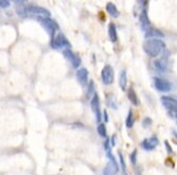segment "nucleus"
I'll use <instances>...</instances> for the list:
<instances>
[{
  "instance_id": "obj_11",
  "label": "nucleus",
  "mask_w": 177,
  "mask_h": 175,
  "mask_svg": "<svg viewBox=\"0 0 177 175\" xmlns=\"http://www.w3.org/2000/svg\"><path fill=\"white\" fill-rule=\"evenodd\" d=\"M139 22H140V27L144 30V33L151 28V24H150V20H149L148 13H147V9H142V11L139 15Z\"/></svg>"
},
{
  "instance_id": "obj_9",
  "label": "nucleus",
  "mask_w": 177,
  "mask_h": 175,
  "mask_svg": "<svg viewBox=\"0 0 177 175\" xmlns=\"http://www.w3.org/2000/svg\"><path fill=\"white\" fill-rule=\"evenodd\" d=\"M90 106H91V109L94 111L95 114L96 118H97V122L100 123L101 122V109H100V101H99V96L98 94H94V96L91 97V101H90Z\"/></svg>"
},
{
  "instance_id": "obj_7",
  "label": "nucleus",
  "mask_w": 177,
  "mask_h": 175,
  "mask_svg": "<svg viewBox=\"0 0 177 175\" xmlns=\"http://www.w3.org/2000/svg\"><path fill=\"white\" fill-rule=\"evenodd\" d=\"M63 55H64V57H65L67 61L71 62V64H72V66H73L74 68H77V67L81 66L82 61H81L79 56L77 54H75L70 48H66V49L63 50Z\"/></svg>"
},
{
  "instance_id": "obj_12",
  "label": "nucleus",
  "mask_w": 177,
  "mask_h": 175,
  "mask_svg": "<svg viewBox=\"0 0 177 175\" xmlns=\"http://www.w3.org/2000/svg\"><path fill=\"white\" fill-rule=\"evenodd\" d=\"M158 144H159L158 137L157 136H152V137H150V139H144V141L141 142V147L144 148V150L151 151L158 146Z\"/></svg>"
},
{
  "instance_id": "obj_1",
  "label": "nucleus",
  "mask_w": 177,
  "mask_h": 175,
  "mask_svg": "<svg viewBox=\"0 0 177 175\" xmlns=\"http://www.w3.org/2000/svg\"><path fill=\"white\" fill-rule=\"evenodd\" d=\"M166 48L165 42L161 39H148L144 42L142 49L144 53L150 57H157L161 54V52Z\"/></svg>"
},
{
  "instance_id": "obj_6",
  "label": "nucleus",
  "mask_w": 177,
  "mask_h": 175,
  "mask_svg": "<svg viewBox=\"0 0 177 175\" xmlns=\"http://www.w3.org/2000/svg\"><path fill=\"white\" fill-rule=\"evenodd\" d=\"M26 13L27 14H33L41 17H50V12L47 9L38 5H26Z\"/></svg>"
},
{
  "instance_id": "obj_29",
  "label": "nucleus",
  "mask_w": 177,
  "mask_h": 175,
  "mask_svg": "<svg viewBox=\"0 0 177 175\" xmlns=\"http://www.w3.org/2000/svg\"><path fill=\"white\" fill-rule=\"evenodd\" d=\"M103 119H104V121H106V122H108V121H109V117H108L107 110H104V111H103Z\"/></svg>"
},
{
  "instance_id": "obj_14",
  "label": "nucleus",
  "mask_w": 177,
  "mask_h": 175,
  "mask_svg": "<svg viewBox=\"0 0 177 175\" xmlns=\"http://www.w3.org/2000/svg\"><path fill=\"white\" fill-rule=\"evenodd\" d=\"M144 37L147 39H162L164 38V34L162 33L161 30L159 29H155V28H151L148 29L146 33H144Z\"/></svg>"
},
{
  "instance_id": "obj_10",
  "label": "nucleus",
  "mask_w": 177,
  "mask_h": 175,
  "mask_svg": "<svg viewBox=\"0 0 177 175\" xmlns=\"http://www.w3.org/2000/svg\"><path fill=\"white\" fill-rule=\"evenodd\" d=\"M161 102L163 104L166 109L171 110V111H177V100L171 96H162L161 97Z\"/></svg>"
},
{
  "instance_id": "obj_26",
  "label": "nucleus",
  "mask_w": 177,
  "mask_h": 175,
  "mask_svg": "<svg viewBox=\"0 0 177 175\" xmlns=\"http://www.w3.org/2000/svg\"><path fill=\"white\" fill-rule=\"evenodd\" d=\"M151 124H152V120H151V118L147 117V118L144 119V121H142V126H144V128H148V126H150Z\"/></svg>"
},
{
  "instance_id": "obj_13",
  "label": "nucleus",
  "mask_w": 177,
  "mask_h": 175,
  "mask_svg": "<svg viewBox=\"0 0 177 175\" xmlns=\"http://www.w3.org/2000/svg\"><path fill=\"white\" fill-rule=\"evenodd\" d=\"M88 77H89V73L86 68H79L77 71H76V79L77 81L82 84V86H86L88 83Z\"/></svg>"
},
{
  "instance_id": "obj_28",
  "label": "nucleus",
  "mask_w": 177,
  "mask_h": 175,
  "mask_svg": "<svg viewBox=\"0 0 177 175\" xmlns=\"http://www.w3.org/2000/svg\"><path fill=\"white\" fill-rule=\"evenodd\" d=\"M104 148H106V150L107 151L110 150V139H106V142H104Z\"/></svg>"
},
{
  "instance_id": "obj_21",
  "label": "nucleus",
  "mask_w": 177,
  "mask_h": 175,
  "mask_svg": "<svg viewBox=\"0 0 177 175\" xmlns=\"http://www.w3.org/2000/svg\"><path fill=\"white\" fill-rule=\"evenodd\" d=\"M119 164H121V169L123 172V175H127V169H126V163H125V159H124L122 152H119Z\"/></svg>"
},
{
  "instance_id": "obj_3",
  "label": "nucleus",
  "mask_w": 177,
  "mask_h": 175,
  "mask_svg": "<svg viewBox=\"0 0 177 175\" xmlns=\"http://www.w3.org/2000/svg\"><path fill=\"white\" fill-rule=\"evenodd\" d=\"M107 156L109 158V162L106 165V167L103 169V175H115L119 172V164L116 159L114 158V156L112 155L111 150H109L107 152Z\"/></svg>"
},
{
  "instance_id": "obj_17",
  "label": "nucleus",
  "mask_w": 177,
  "mask_h": 175,
  "mask_svg": "<svg viewBox=\"0 0 177 175\" xmlns=\"http://www.w3.org/2000/svg\"><path fill=\"white\" fill-rule=\"evenodd\" d=\"M107 12L111 15L112 17H119V10L116 8V5L114 3H112V2H108L107 3Z\"/></svg>"
},
{
  "instance_id": "obj_22",
  "label": "nucleus",
  "mask_w": 177,
  "mask_h": 175,
  "mask_svg": "<svg viewBox=\"0 0 177 175\" xmlns=\"http://www.w3.org/2000/svg\"><path fill=\"white\" fill-rule=\"evenodd\" d=\"M97 131H98V134L102 137H107V128L104 126V123H99L98 128H97Z\"/></svg>"
},
{
  "instance_id": "obj_20",
  "label": "nucleus",
  "mask_w": 177,
  "mask_h": 175,
  "mask_svg": "<svg viewBox=\"0 0 177 175\" xmlns=\"http://www.w3.org/2000/svg\"><path fill=\"white\" fill-rule=\"evenodd\" d=\"M134 122H135L134 114H133L132 110H129V111H128L127 117H126V121H125V124H126V126H127L128 129H130V128H133V126H134Z\"/></svg>"
},
{
  "instance_id": "obj_18",
  "label": "nucleus",
  "mask_w": 177,
  "mask_h": 175,
  "mask_svg": "<svg viewBox=\"0 0 177 175\" xmlns=\"http://www.w3.org/2000/svg\"><path fill=\"white\" fill-rule=\"evenodd\" d=\"M119 86L121 89L125 91L126 90V86H127V75H126V70L122 69L121 73H119Z\"/></svg>"
},
{
  "instance_id": "obj_8",
  "label": "nucleus",
  "mask_w": 177,
  "mask_h": 175,
  "mask_svg": "<svg viewBox=\"0 0 177 175\" xmlns=\"http://www.w3.org/2000/svg\"><path fill=\"white\" fill-rule=\"evenodd\" d=\"M101 79L104 84H111L113 80H114V70L110 65H107L103 67V69L101 70Z\"/></svg>"
},
{
  "instance_id": "obj_27",
  "label": "nucleus",
  "mask_w": 177,
  "mask_h": 175,
  "mask_svg": "<svg viewBox=\"0 0 177 175\" xmlns=\"http://www.w3.org/2000/svg\"><path fill=\"white\" fill-rule=\"evenodd\" d=\"M164 144H165V147H166L167 152H169V154H172V152H173V149H172V147H171V145H169V141H165Z\"/></svg>"
},
{
  "instance_id": "obj_30",
  "label": "nucleus",
  "mask_w": 177,
  "mask_h": 175,
  "mask_svg": "<svg viewBox=\"0 0 177 175\" xmlns=\"http://www.w3.org/2000/svg\"><path fill=\"white\" fill-rule=\"evenodd\" d=\"M111 145L112 146H115V135H113L111 139Z\"/></svg>"
},
{
  "instance_id": "obj_5",
  "label": "nucleus",
  "mask_w": 177,
  "mask_h": 175,
  "mask_svg": "<svg viewBox=\"0 0 177 175\" xmlns=\"http://www.w3.org/2000/svg\"><path fill=\"white\" fill-rule=\"evenodd\" d=\"M153 84H154V88H155L159 92H169V91L172 90V88H173L171 82L163 79V78H159V77L153 78Z\"/></svg>"
},
{
  "instance_id": "obj_4",
  "label": "nucleus",
  "mask_w": 177,
  "mask_h": 175,
  "mask_svg": "<svg viewBox=\"0 0 177 175\" xmlns=\"http://www.w3.org/2000/svg\"><path fill=\"white\" fill-rule=\"evenodd\" d=\"M50 45H51V48L54 50L61 49V48H65L66 49V48H70L71 47L69 40L66 39V37L62 33H58V35L54 36L53 39H51Z\"/></svg>"
},
{
  "instance_id": "obj_31",
  "label": "nucleus",
  "mask_w": 177,
  "mask_h": 175,
  "mask_svg": "<svg viewBox=\"0 0 177 175\" xmlns=\"http://www.w3.org/2000/svg\"><path fill=\"white\" fill-rule=\"evenodd\" d=\"M174 115H175V117L177 118V111H175V113H174Z\"/></svg>"
},
{
  "instance_id": "obj_2",
  "label": "nucleus",
  "mask_w": 177,
  "mask_h": 175,
  "mask_svg": "<svg viewBox=\"0 0 177 175\" xmlns=\"http://www.w3.org/2000/svg\"><path fill=\"white\" fill-rule=\"evenodd\" d=\"M37 20L40 22V24L45 27V29L49 33L51 39L54 38V35H56V32L59 29V25L54 22L53 20H51L50 17H41L37 16Z\"/></svg>"
},
{
  "instance_id": "obj_24",
  "label": "nucleus",
  "mask_w": 177,
  "mask_h": 175,
  "mask_svg": "<svg viewBox=\"0 0 177 175\" xmlns=\"http://www.w3.org/2000/svg\"><path fill=\"white\" fill-rule=\"evenodd\" d=\"M129 159H130V162H132L133 165H135V164H136V162H137V150H136V149H135V150L130 154V156H129Z\"/></svg>"
},
{
  "instance_id": "obj_23",
  "label": "nucleus",
  "mask_w": 177,
  "mask_h": 175,
  "mask_svg": "<svg viewBox=\"0 0 177 175\" xmlns=\"http://www.w3.org/2000/svg\"><path fill=\"white\" fill-rule=\"evenodd\" d=\"M94 89H95V84H94V81H90L89 84H88V90H87V96L88 97H91V94H94Z\"/></svg>"
},
{
  "instance_id": "obj_25",
  "label": "nucleus",
  "mask_w": 177,
  "mask_h": 175,
  "mask_svg": "<svg viewBox=\"0 0 177 175\" xmlns=\"http://www.w3.org/2000/svg\"><path fill=\"white\" fill-rule=\"evenodd\" d=\"M10 4H11V2L8 1V0H0V8L7 9L10 7Z\"/></svg>"
},
{
  "instance_id": "obj_15",
  "label": "nucleus",
  "mask_w": 177,
  "mask_h": 175,
  "mask_svg": "<svg viewBox=\"0 0 177 175\" xmlns=\"http://www.w3.org/2000/svg\"><path fill=\"white\" fill-rule=\"evenodd\" d=\"M127 97H128V100L132 102L133 105H135V106L139 105L138 96H137L136 92H135V90L133 89V88H129V89L127 90Z\"/></svg>"
},
{
  "instance_id": "obj_16",
  "label": "nucleus",
  "mask_w": 177,
  "mask_h": 175,
  "mask_svg": "<svg viewBox=\"0 0 177 175\" xmlns=\"http://www.w3.org/2000/svg\"><path fill=\"white\" fill-rule=\"evenodd\" d=\"M109 38H110V40L112 42L117 41V32H116V26L114 23L109 24Z\"/></svg>"
},
{
  "instance_id": "obj_19",
  "label": "nucleus",
  "mask_w": 177,
  "mask_h": 175,
  "mask_svg": "<svg viewBox=\"0 0 177 175\" xmlns=\"http://www.w3.org/2000/svg\"><path fill=\"white\" fill-rule=\"evenodd\" d=\"M154 67L159 73H164L166 70V63L162 60H158V61L154 62Z\"/></svg>"
}]
</instances>
